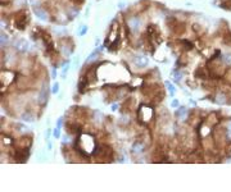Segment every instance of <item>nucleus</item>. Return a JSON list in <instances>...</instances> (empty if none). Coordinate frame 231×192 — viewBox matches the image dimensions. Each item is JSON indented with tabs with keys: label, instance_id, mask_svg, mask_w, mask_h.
Segmentation results:
<instances>
[{
	"label": "nucleus",
	"instance_id": "18",
	"mask_svg": "<svg viewBox=\"0 0 231 192\" xmlns=\"http://www.w3.org/2000/svg\"><path fill=\"white\" fill-rule=\"evenodd\" d=\"M21 119L22 121H25V122H28V123H32L33 121H35V117L32 115V113L31 111H25L23 114H21Z\"/></svg>",
	"mask_w": 231,
	"mask_h": 192
},
{
	"label": "nucleus",
	"instance_id": "2",
	"mask_svg": "<svg viewBox=\"0 0 231 192\" xmlns=\"http://www.w3.org/2000/svg\"><path fill=\"white\" fill-rule=\"evenodd\" d=\"M154 118V109L150 105H141L139 109V119L142 124H146Z\"/></svg>",
	"mask_w": 231,
	"mask_h": 192
},
{
	"label": "nucleus",
	"instance_id": "21",
	"mask_svg": "<svg viewBox=\"0 0 231 192\" xmlns=\"http://www.w3.org/2000/svg\"><path fill=\"white\" fill-rule=\"evenodd\" d=\"M181 44L184 45V49L186 50V51L194 49V44H192L191 41H189V40H181Z\"/></svg>",
	"mask_w": 231,
	"mask_h": 192
},
{
	"label": "nucleus",
	"instance_id": "5",
	"mask_svg": "<svg viewBox=\"0 0 231 192\" xmlns=\"http://www.w3.org/2000/svg\"><path fill=\"white\" fill-rule=\"evenodd\" d=\"M99 65H100V63H99V61H96L95 64H92V65H90V67L87 68L86 73L84 74L90 83H94V82L98 81V67H99Z\"/></svg>",
	"mask_w": 231,
	"mask_h": 192
},
{
	"label": "nucleus",
	"instance_id": "34",
	"mask_svg": "<svg viewBox=\"0 0 231 192\" xmlns=\"http://www.w3.org/2000/svg\"><path fill=\"white\" fill-rule=\"evenodd\" d=\"M52 78H53V79L57 78V68H55V67L52 68Z\"/></svg>",
	"mask_w": 231,
	"mask_h": 192
},
{
	"label": "nucleus",
	"instance_id": "38",
	"mask_svg": "<svg viewBox=\"0 0 231 192\" xmlns=\"http://www.w3.org/2000/svg\"><path fill=\"white\" fill-rule=\"evenodd\" d=\"M49 136H50V129H48V131H46V133H45L46 140H49Z\"/></svg>",
	"mask_w": 231,
	"mask_h": 192
},
{
	"label": "nucleus",
	"instance_id": "6",
	"mask_svg": "<svg viewBox=\"0 0 231 192\" xmlns=\"http://www.w3.org/2000/svg\"><path fill=\"white\" fill-rule=\"evenodd\" d=\"M126 26L129 27V30L132 33L139 32V30H140V27H141V19H140V17H137V15H131V17L127 18V25Z\"/></svg>",
	"mask_w": 231,
	"mask_h": 192
},
{
	"label": "nucleus",
	"instance_id": "30",
	"mask_svg": "<svg viewBox=\"0 0 231 192\" xmlns=\"http://www.w3.org/2000/svg\"><path fill=\"white\" fill-rule=\"evenodd\" d=\"M58 91H59V83L55 82L52 87V94H58Z\"/></svg>",
	"mask_w": 231,
	"mask_h": 192
},
{
	"label": "nucleus",
	"instance_id": "37",
	"mask_svg": "<svg viewBox=\"0 0 231 192\" xmlns=\"http://www.w3.org/2000/svg\"><path fill=\"white\" fill-rule=\"evenodd\" d=\"M117 109H118V105H117V104H114V105H112V110H113V111H116Z\"/></svg>",
	"mask_w": 231,
	"mask_h": 192
},
{
	"label": "nucleus",
	"instance_id": "29",
	"mask_svg": "<svg viewBox=\"0 0 231 192\" xmlns=\"http://www.w3.org/2000/svg\"><path fill=\"white\" fill-rule=\"evenodd\" d=\"M53 134H54V137H55L57 140H59V137H60V128L59 127H57V128L53 131Z\"/></svg>",
	"mask_w": 231,
	"mask_h": 192
},
{
	"label": "nucleus",
	"instance_id": "26",
	"mask_svg": "<svg viewBox=\"0 0 231 192\" xmlns=\"http://www.w3.org/2000/svg\"><path fill=\"white\" fill-rule=\"evenodd\" d=\"M7 41H9V36L5 35L4 32H1V46H3V49H4V46L7 45Z\"/></svg>",
	"mask_w": 231,
	"mask_h": 192
},
{
	"label": "nucleus",
	"instance_id": "16",
	"mask_svg": "<svg viewBox=\"0 0 231 192\" xmlns=\"http://www.w3.org/2000/svg\"><path fill=\"white\" fill-rule=\"evenodd\" d=\"M175 117L177 119H186L189 117V110L185 106H179V109L175 111Z\"/></svg>",
	"mask_w": 231,
	"mask_h": 192
},
{
	"label": "nucleus",
	"instance_id": "28",
	"mask_svg": "<svg viewBox=\"0 0 231 192\" xmlns=\"http://www.w3.org/2000/svg\"><path fill=\"white\" fill-rule=\"evenodd\" d=\"M192 30H194V31H195V32L198 33V35L203 33V28H202V27H200L199 25H192Z\"/></svg>",
	"mask_w": 231,
	"mask_h": 192
},
{
	"label": "nucleus",
	"instance_id": "20",
	"mask_svg": "<svg viewBox=\"0 0 231 192\" xmlns=\"http://www.w3.org/2000/svg\"><path fill=\"white\" fill-rule=\"evenodd\" d=\"M218 6L225 9V10H231V0H222V1L218 4Z\"/></svg>",
	"mask_w": 231,
	"mask_h": 192
},
{
	"label": "nucleus",
	"instance_id": "23",
	"mask_svg": "<svg viewBox=\"0 0 231 192\" xmlns=\"http://www.w3.org/2000/svg\"><path fill=\"white\" fill-rule=\"evenodd\" d=\"M164 86L168 88V91H169V94H171V96H175V95H176V87L173 86V84H171V82L166 81V82H164Z\"/></svg>",
	"mask_w": 231,
	"mask_h": 192
},
{
	"label": "nucleus",
	"instance_id": "22",
	"mask_svg": "<svg viewBox=\"0 0 231 192\" xmlns=\"http://www.w3.org/2000/svg\"><path fill=\"white\" fill-rule=\"evenodd\" d=\"M98 56H99V51H98V50H94V51H92L90 55H89L87 60H86V64H89V63H91V61L96 60V59H98Z\"/></svg>",
	"mask_w": 231,
	"mask_h": 192
},
{
	"label": "nucleus",
	"instance_id": "1",
	"mask_svg": "<svg viewBox=\"0 0 231 192\" xmlns=\"http://www.w3.org/2000/svg\"><path fill=\"white\" fill-rule=\"evenodd\" d=\"M30 23V14L26 10L18 12L15 15V21H14V27L19 31H25L27 25Z\"/></svg>",
	"mask_w": 231,
	"mask_h": 192
},
{
	"label": "nucleus",
	"instance_id": "9",
	"mask_svg": "<svg viewBox=\"0 0 231 192\" xmlns=\"http://www.w3.org/2000/svg\"><path fill=\"white\" fill-rule=\"evenodd\" d=\"M69 42H72L71 38H67V44H65V45H64V41L60 40V53L63 54L64 56H69L73 53V50H75L73 45L69 46Z\"/></svg>",
	"mask_w": 231,
	"mask_h": 192
},
{
	"label": "nucleus",
	"instance_id": "4",
	"mask_svg": "<svg viewBox=\"0 0 231 192\" xmlns=\"http://www.w3.org/2000/svg\"><path fill=\"white\" fill-rule=\"evenodd\" d=\"M49 87H48V83H44L41 86V88L38 90V95H37V102L40 106H46V104L49 101Z\"/></svg>",
	"mask_w": 231,
	"mask_h": 192
},
{
	"label": "nucleus",
	"instance_id": "36",
	"mask_svg": "<svg viewBox=\"0 0 231 192\" xmlns=\"http://www.w3.org/2000/svg\"><path fill=\"white\" fill-rule=\"evenodd\" d=\"M125 5H126V4H125V3H123V1H121V3H118V8H119V9H123V8H125Z\"/></svg>",
	"mask_w": 231,
	"mask_h": 192
},
{
	"label": "nucleus",
	"instance_id": "13",
	"mask_svg": "<svg viewBox=\"0 0 231 192\" xmlns=\"http://www.w3.org/2000/svg\"><path fill=\"white\" fill-rule=\"evenodd\" d=\"M134 63L139 68H144V67H146V65L149 64V59L145 55H136L134 58Z\"/></svg>",
	"mask_w": 231,
	"mask_h": 192
},
{
	"label": "nucleus",
	"instance_id": "10",
	"mask_svg": "<svg viewBox=\"0 0 231 192\" xmlns=\"http://www.w3.org/2000/svg\"><path fill=\"white\" fill-rule=\"evenodd\" d=\"M227 95L225 92H217V94H214L213 99H212V101L214 104H218V105H225V104H229V100H227Z\"/></svg>",
	"mask_w": 231,
	"mask_h": 192
},
{
	"label": "nucleus",
	"instance_id": "33",
	"mask_svg": "<svg viewBox=\"0 0 231 192\" xmlns=\"http://www.w3.org/2000/svg\"><path fill=\"white\" fill-rule=\"evenodd\" d=\"M179 105H180V104H179V100H177V99L172 100V102H171V106H172V108H179Z\"/></svg>",
	"mask_w": 231,
	"mask_h": 192
},
{
	"label": "nucleus",
	"instance_id": "14",
	"mask_svg": "<svg viewBox=\"0 0 231 192\" xmlns=\"http://www.w3.org/2000/svg\"><path fill=\"white\" fill-rule=\"evenodd\" d=\"M89 84H90V82L87 81L86 77H85V76H81V77H80V81H78V86H77V90H78L80 94H85V92H86Z\"/></svg>",
	"mask_w": 231,
	"mask_h": 192
},
{
	"label": "nucleus",
	"instance_id": "32",
	"mask_svg": "<svg viewBox=\"0 0 231 192\" xmlns=\"http://www.w3.org/2000/svg\"><path fill=\"white\" fill-rule=\"evenodd\" d=\"M71 1H72V4H75L76 6H78V5H81V4H84L85 0H71Z\"/></svg>",
	"mask_w": 231,
	"mask_h": 192
},
{
	"label": "nucleus",
	"instance_id": "27",
	"mask_svg": "<svg viewBox=\"0 0 231 192\" xmlns=\"http://www.w3.org/2000/svg\"><path fill=\"white\" fill-rule=\"evenodd\" d=\"M77 32H78L80 36H85V35H86V32H87V26H82L81 28H78V31H77Z\"/></svg>",
	"mask_w": 231,
	"mask_h": 192
},
{
	"label": "nucleus",
	"instance_id": "3",
	"mask_svg": "<svg viewBox=\"0 0 231 192\" xmlns=\"http://www.w3.org/2000/svg\"><path fill=\"white\" fill-rule=\"evenodd\" d=\"M146 35L150 38V44L152 45H158L162 42V33L159 28L155 25H149L146 28Z\"/></svg>",
	"mask_w": 231,
	"mask_h": 192
},
{
	"label": "nucleus",
	"instance_id": "17",
	"mask_svg": "<svg viewBox=\"0 0 231 192\" xmlns=\"http://www.w3.org/2000/svg\"><path fill=\"white\" fill-rule=\"evenodd\" d=\"M78 13H80V10H78V8H77V6H69V8H68V10H67L68 19H73V18H76L77 15H78Z\"/></svg>",
	"mask_w": 231,
	"mask_h": 192
},
{
	"label": "nucleus",
	"instance_id": "31",
	"mask_svg": "<svg viewBox=\"0 0 231 192\" xmlns=\"http://www.w3.org/2000/svg\"><path fill=\"white\" fill-rule=\"evenodd\" d=\"M225 131H229V132H231V118L227 119V121L225 122Z\"/></svg>",
	"mask_w": 231,
	"mask_h": 192
},
{
	"label": "nucleus",
	"instance_id": "12",
	"mask_svg": "<svg viewBox=\"0 0 231 192\" xmlns=\"http://www.w3.org/2000/svg\"><path fill=\"white\" fill-rule=\"evenodd\" d=\"M194 77L198 79H208L211 78L209 76V71H208V68H203V67H199L196 71L194 72Z\"/></svg>",
	"mask_w": 231,
	"mask_h": 192
},
{
	"label": "nucleus",
	"instance_id": "40",
	"mask_svg": "<svg viewBox=\"0 0 231 192\" xmlns=\"http://www.w3.org/2000/svg\"><path fill=\"white\" fill-rule=\"evenodd\" d=\"M190 105H192V106H195V105H196V102L194 101V100H190Z\"/></svg>",
	"mask_w": 231,
	"mask_h": 192
},
{
	"label": "nucleus",
	"instance_id": "8",
	"mask_svg": "<svg viewBox=\"0 0 231 192\" xmlns=\"http://www.w3.org/2000/svg\"><path fill=\"white\" fill-rule=\"evenodd\" d=\"M13 46L18 53H27L30 50V44L25 38H17V40H14Z\"/></svg>",
	"mask_w": 231,
	"mask_h": 192
},
{
	"label": "nucleus",
	"instance_id": "39",
	"mask_svg": "<svg viewBox=\"0 0 231 192\" xmlns=\"http://www.w3.org/2000/svg\"><path fill=\"white\" fill-rule=\"evenodd\" d=\"M52 147H53V145H52V142H50V141L48 140V149H49V150H52Z\"/></svg>",
	"mask_w": 231,
	"mask_h": 192
},
{
	"label": "nucleus",
	"instance_id": "11",
	"mask_svg": "<svg viewBox=\"0 0 231 192\" xmlns=\"http://www.w3.org/2000/svg\"><path fill=\"white\" fill-rule=\"evenodd\" d=\"M33 13L40 21H48V12H46L41 5H35L33 6Z\"/></svg>",
	"mask_w": 231,
	"mask_h": 192
},
{
	"label": "nucleus",
	"instance_id": "35",
	"mask_svg": "<svg viewBox=\"0 0 231 192\" xmlns=\"http://www.w3.org/2000/svg\"><path fill=\"white\" fill-rule=\"evenodd\" d=\"M63 119H64V118H59V119H58V122H57V127H59V128H60V127L63 126Z\"/></svg>",
	"mask_w": 231,
	"mask_h": 192
},
{
	"label": "nucleus",
	"instance_id": "15",
	"mask_svg": "<svg viewBox=\"0 0 231 192\" xmlns=\"http://www.w3.org/2000/svg\"><path fill=\"white\" fill-rule=\"evenodd\" d=\"M145 150V144L142 141H135L131 147V152L132 154H141Z\"/></svg>",
	"mask_w": 231,
	"mask_h": 192
},
{
	"label": "nucleus",
	"instance_id": "19",
	"mask_svg": "<svg viewBox=\"0 0 231 192\" xmlns=\"http://www.w3.org/2000/svg\"><path fill=\"white\" fill-rule=\"evenodd\" d=\"M171 74H172V77H173V79H175L176 82H179V81H180L181 78H182L184 73H182V71H180L179 68H175V69L172 71Z\"/></svg>",
	"mask_w": 231,
	"mask_h": 192
},
{
	"label": "nucleus",
	"instance_id": "25",
	"mask_svg": "<svg viewBox=\"0 0 231 192\" xmlns=\"http://www.w3.org/2000/svg\"><path fill=\"white\" fill-rule=\"evenodd\" d=\"M129 114H122V117L119 118V123H121V124H129Z\"/></svg>",
	"mask_w": 231,
	"mask_h": 192
},
{
	"label": "nucleus",
	"instance_id": "24",
	"mask_svg": "<svg viewBox=\"0 0 231 192\" xmlns=\"http://www.w3.org/2000/svg\"><path fill=\"white\" fill-rule=\"evenodd\" d=\"M69 64H71V61L69 60H65V63L63 65V69H62V77H65V74H67V72H68V69H69Z\"/></svg>",
	"mask_w": 231,
	"mask_h": 192
},
{
	"label": "nucleus",
	"instance_id": "7",
	"mask_svg": "<svg viewBox=\"0 0 231 192\" xmlns=\"http://www.w3.org/2000/svg\"><path fill=\"white\" fill-rule=\"evenodd\" d=\"M30 156V147H22V149H15L14 152V160L17 163H26V160Z\"/></svg>",
	"mask_w": 231,
	"mask_h": 192
}]
</instances>
